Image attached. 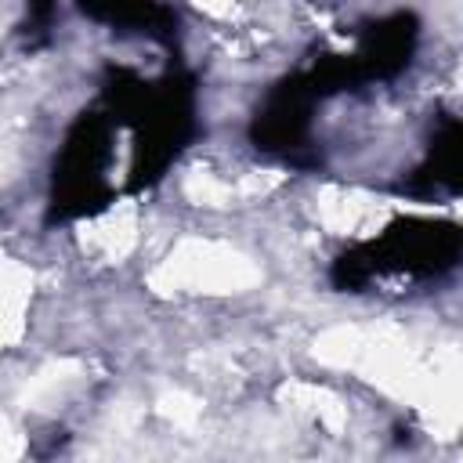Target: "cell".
<instances>
[{
	"label": "cell",
	"mask_w": 463,
	"mask_h": 463,
	"mask_svg": "<svg viewBox=\"0 0 463 463\" xmlns=\"http://www.w3.org/2000/svg\"><path fill=\"white\" fill-rule=\"evenodd\" d=\"M76 376H80V362H51V365H43V369L29 380L25 402H43V398H51L54 391H61L65 383H72Z\"/></svg>",
	"instance_id": "cell-3"
},
{
	"label": "cell",
	"mask_w": 463,
	"mask_h": 463,
	"mask_svg": "<svg viewBox=\"0 0 463 463\" xmlns=\"http://www.w3.org/2000/svg\"><path fill=\"white\" fill-rule=\"evenodd\" d=\"M29 286H33V275L18 260H7L4 264V340L7 344H14L22 333V311L29 300Z\"/></svg>",
	"instance_id": "cell-2"
},
{
	"label": "cell",
	"mask_w": 463,
	"mask_h": 463,
	"mask_svg": "<svg viewBox=\"0 0 463 463\" xmlns=\"http://www.w3.org/2000/svg\"><path fill=\"white\" fill-rule=\"evenodd\" d=\"M184 192H188V199L199 203V206H228V203H232V184L217 181L213 174H192V177L184 181Z\"/></svg>",
	"instance_id": "cell-4"
},
{
	"label": "cell",
	"mask_w": 463,
	"mask_h": 463,
	"mask_svg": "<svg viewBox=\"0 0 463 463\" xmlns=\"http://www.w3.org/2000/svg\"><path fill=\"white\" fill-rule=\"evenodd\" d=\"M159 409H163V416H170V420H174V423H181V427H188V423H195V420H199V402H195V398H188V394H181V391L163 394Z\"/></svg>",
	"instance_id": "cell-5"
},
{
	"label": "cell",
	"mask_w": 463,
	"mask_h": 463,
	"mask_svg": "<svg viewBox=\"0 0 463 463\" xmlns=\"http://www.w3.org/2000/svg\"><path fill=\"white\" fill-rule=\"evenodd\" d=\"M159 293H239L260 282V271L250 257L224 242L181 239L174 253L148 279Z\"/></svg>",
	"instance_id": "cell-1"
}]
</instances>
